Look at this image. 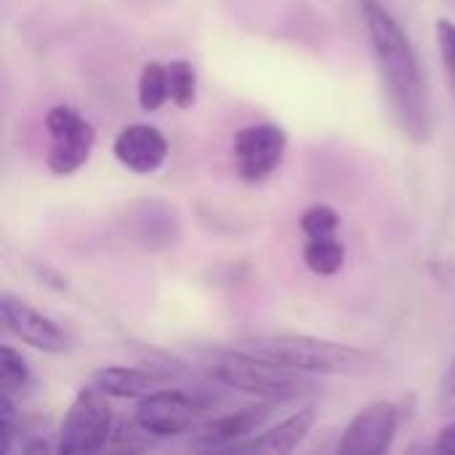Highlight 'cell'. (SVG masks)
Returning <instances> with one entry per match:
<instances>
[{"label":"cell","instance_id":"1","mask_svg":"<svg viewBox=\"0 0 455 455\" xmlns=\"http://www.w3.org/2000/svg\"><path fill=\"white\" fill-rule=\"evenodd\" d=\"M363 13H365L376 69L387 88L395 117L411 141L424 144L432 136V109H429V91L416 48L405 35V29L395 21V16L387 8H381L376 0H365Z\"/></svg>","mask_w":455,"mask_h":455},{"label":"cell","instance_id":"2","mask_svg":"<svg viewBox=\"0 0 455 455\" xmlns=\"http://www.w3.org/2000/svg\"><path fill=\"white\" fill-rule=\"evenodd\" d=\"M232 349L307 376H357L376 365V357L365 349L328 341V339H315V336H293V333L245 336L237 339Z\"/></svg>","mask_w":455,"mask_h":455},{"label":"cell","instance_id":"3","mask_svg":"<svg viewBox=\"0 0 455 455\" xmlns=\"http://www.w3.org/2000/svg\"><path fill=\"white\" fill-rule=\"evenodd\" d=\"M211 376L227 389L245 392L269 403H288L312 389V381L307 379V373L256 360L237 349L221 352L211 365Z\"/></svg>","mask_w":455,"mask_h":455},{"label":"cell","instance_id":"4","mask_svg":"<svg viewBox=\"0 0 455 455\" xmlns=\"http://www.w3.org/2000/svg\"><path fill=\"white\" fill-rule=\"evenodd\" d=\"M112 424L109 397L96 387H85L75 395L61 419L56 451L61 455L99 453L112 440Z\"/></svg>","mask_w":455,"mask_h":455},{"label":"cell","instance_id":"5","mask_svg":"<svg viewBox=\"0 0 455 455\" xmlns=\"http://www.w3.org/2000/svg\"><path fill=\"white\" fill-rule=\"evenodd\" d=\"M45 131L51 136L48 144V171L56 176H72L77 173L96 144V128L91 120H85L77 109L67 104H56L45 115Z\"/></svg>","mask_w":455,"mask_h":455},{"label":"cell","instance_id":"6","mask_svg":"<svg viewBox=\"0 0 455 455\" xmlns=\"http://www.w3.org/2000/svg\"><path fill=\"white\" fill-rule=\"evenodd\" d=\"M285 149H288V133L283 125L275 123L245 125L232 139L235 171L245 184H261L280 168Z\"/></svg>","mask_w":455,"mask_h":455},{"label":"cell","instance_id":"7","mask_svg":"<svg viewBox=\"0 0 455 455\" xmlns=\"http://www.w3.org/2000/svg\"><path fill=\"white\" fill-rule=\"evenodd\" d=\"M0 315L8 333H13L21 344L32 349H40L45 355H64L75 347V336L67 328H61L48 315L37 312L32 304L16 299L13 293H3Z\"/></svg>","mask_w":455,"mask_h":455},{"label":"cell","instance_id":"8","mask_svg":"<svg viewBox=\"0 0 455 455\" xmlns=\"http://www.w3.org/2000/svg\"><path fill=\"white\" fill-rule=\"evenodd\" d=\"M403 411L397 403H371L365 405L341 432L339 453L344 455H381L395 443Z\"/></svg>","mask_w":455,"mask_h":455},{"label":"cell","instance_id":"9","mask_svg":"<svg viewBox=\"0 0 455 455\" xmlns=\"http://www.w3.org/2000/svg\"><path fill=\"white\" fill-rule=\"evenodd\" d=\"M197 403L179 389H155L139 397L133 421L152 437H176L192 429Z\"/></svg>","mask_w":455,"mask_h":455},{"label":"cell","instance_id":"10","mask_svg":"<svg viewBox=\"0 0 455 455\" xmlns=\"http://www.w3.org/2000/svg\"><path fill=\"white\" fill-rule=\"evenodd\" d=\"M112 155L131 173L149 176L157 168H163L168 157V139L163 136L160 128L149 123H131L115 136Z\"/></svg>","mask_w":455,"mask_h":455},{"label":"cell","instance_id":"11","mask_svg":"<svg viewBox=\"0 0 455 455\" xmlns=\"http://www.w3.org/2000/svg\"><path fill=\"white\" fill-rule=\"evenodd\" d=\"M275 405H277V403L261 400V403L248 405V408H240V411H235V413L211 419V421H205L203 427H197L195 440H197L200 445H211V448L237 445L240 440L253 437V435L272 419Z\"/></svg>","mask_w":455,"mask_h":455},{"label":"cell","instance_id":"12","mask_svg":"<svg viewBox=\"0 0 455 455\" xmlns=\"http://www.w3.org/2000/svg\"><path fill=\"white\" fill-rule=\"evenodd\" d=\"M91 387L104 392L107 397L117 400H139L160 387V376L149 373L144 368H128V365H109L91 376Z\"/></svg>","mask_w":455,"mask_h":455},{"label":"cell","instance_id":"13","mask_svg":"<svg viewBox=\"0 0 455 455\" xmlns=\"http://www.w3.org/2000/svg\"><path fill=\"white\" fill-rule=\"evenodd\" d=\"M315 421H317L315 408H304V411L288 416L285 421H280L277 427H272L267 435H261V440L253 448H264L272 453H293L301 445V440L312 432Z\"/></svg>","mask_w":455,"mask_h":455},{"label":"cell","instance_id":"14","mask_svg":"<svg viewBox=\"0 0 455 455\" xmlns=\"http://www.w3.org/2000/svg\"><path fill=\"white\" fill-rule=\"evenodd\" d=\"M347 261V248L339 240V235L333 237H307L304 245V264L309 272L320 275V277H333L341 272Z\"/></svg>","mask_w":455,"mask_h":455},{"label":"cell","instance_id":"15","mask_svg":"<svg viewBox=\"0 0 455 455\" xmlns=\"http://www.w3.org/2000/svg\"><path fill=\"white\" fill-rule=\"evenodd\" d=\"M168 99H171L168 64L147 61L139 75V107L144 112H157Z\"/></svg>","mask_w":455,"mask_h":455},{"label":"cell","instance_id":"16","mask_svg":"<svg viewBox=\"0 0 455 455\" xmlns=\"http://www.w3.org/2000/svg\"><path fill=\"white\" fill-rule=\"evenodd\" d=\"M32 381L29 365L27 360L8 344L0 347V392L5 397H16L21 395Z\"/></svg>","mask_w":455,"mask_h":455},{"label":"cell","instance_id":"17","mask_svg":"<svg viewBox=\"0 0 455 455\" xmlns=\"http://www.w3.org/2000/svg\"><path fill=\"white\" fill-rule=\"evenodd\" d=\"M168 80H171V101L179 109H189L197 99V69L189 59L168 61Z\"/></svg>","mask_w":455,"mask_h":455},{"label":"cell","instance_id":"18","mask_svg":"<svg viewBox=\"0 0 455 455\" xmlns=\"http://www.w3.org/2000/svg\"><path fill=\"white\" fill-rule=\"evenodd\" d=\"M301 232L307 237H333L341 227V216L336 208L325 205V203H317V205H309L304 213H301Z\"/></svg>","mask_w":455,"mask_h":455},{"label":"cell","instance_id":"19","mask_svg":"<svg viewBox=\"0 0 455 455\" xmlns=\"http://www.w3.org/2000/svg\"><path fill=\"white\" fill-rule=\"evenodd\" d=\"M437 45H440V59L445 67L448 85L455 99V21L451 19H437Z\"/></svg>","mask_w":455,"mask_h":455},{"label":"cell","instance_id":"20","mask_svg":"<svg viewBox=\"0 0 455 455\" xmlns=\"http://www.w3.org/2000/svg\"><path fill=\"white\" fill-rule=\"evenodd\" d=\"M437 408L443 413H455V357L451 368L443 376V384H440V392H437Z\"/></svg>","mask_w":455,"mask_h":455},{"label":"cell","instance_id":"21","mask_svg":"<svg viewBox=\"0 0 455 455\" xmlns=\"http://www.w3.org/2000/svg\"><path fill=\"white\" fill-rule=\"evenodd\" d=\"M435 451H440V453H455V421L437 435Z\"/></svg>","mask_w":455,"mask_h":455}]
</instances>
